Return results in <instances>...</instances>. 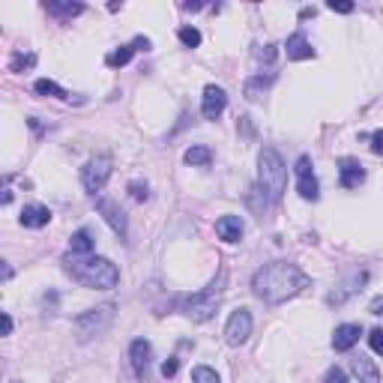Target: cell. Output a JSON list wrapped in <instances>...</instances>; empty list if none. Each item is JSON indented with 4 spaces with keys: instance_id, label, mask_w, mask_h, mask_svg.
Instances as JSON below:
<instances>
[{
    "instance_id": "35",
    "label": "cell",
    "mask_w": 383,
    "mask_h": 383,
    "mask_svg": "<svg viewBox=\"0 0 383 383\" xmlns=\"http://www.w3.org/2000/svg\"><path fill=\"white\" fill-rule=\"evenodd\" d=\"M4 335H13V318H9V311H4Z\"/></svg>"
},
{
    "instance_id": "22",
    "label": "cell",
    "mask_w": 383,
    "mask_h": 383,
    "mask_svg": "<svg viewBox=\"0 0 383 383\" xmlns=\"http://www.w3.org/2000/svg\"><path fill=\"white\" fill-rule=\"evenodd\" d=\"M132 54H135V45H120L117 51H111L108 58H105V66H111V69H120V66H126L132 60Z\"/></svg>"
},
{
    "instance_id": "25",
    "label": "cell",
    "mask_w": 383,
    "mask_h": 383,
    "mask_svg": "<svg viewBox=\"0 0 383 383\" xmlns=\"http://www.w3.org/2000/svg\"><path fill=\"white\" fill-rule=\"evenodd\" d=\"M192 383H222V380L210 365H198L195 371H192Z\"/></svg>"
},
{
    "instance_id": "33",
    "label": "cell",
    "mask_w": 383,
    "mask_h": 383,
    "mask_svg": "<svg viewBox=\"0 0 383 383\" xmlns=\"http://www.w3.org/2000/svg\"><path fill=\"white\" fill-rule=\"evenodd\" d=\"M332 9V13H342V15H347V13H354V4H335V0H330V4H326Z\"/></svg>"
},
{
    "instance_id": "6",
    "label": "cell",
    "mask_w": 383,
    "mask_h": 383,
    "mask_svg": "<svg viewBox=\"0 0 383 383\" xmlns=\"http://www.w3.org/2000/svg\"><path fill=\"white\" fill-rule=\"evenodd\" d=\"M108 180H111V156H93V159L81 168V186L87 195L102 192Z\"/></svg>"
},
{
    "instance_id": "18",
    "label": "cell",
    "mask_w": 383,
    "mask_h": 383,
    "mask_svg": "<svg viewBox=\"0 0 383 383\" xmlns=\"http://www.w3.org/2000/svg\"><path fill=\"white\" fill-rule=\"evenodd\" d=\"M93 246H96V240H93V234H90L87 228H81V231H75L72 236H69V252L72 255H90L93 252Z\"/></svg>"
},
{
    "instance_id": "3",
    "label": "cell",
    "mask_w": 383,
    "mask_h": 383,
    "mask_svg": "<svg viewBox=\"0 0 383 383\" xmlns=\"http://www.w3.org/2000/svg\"><path fill=\"white\" fill-rule=\"evenodd\" d=\"M257 183H261L269 204H278L288 189V168L273 147H264L257 156Z\"/></svg>"
},
{
    "instance_id": "17",
    "label": "cell",
    "mask_w": 383,
    "mask_h": 383,
    "mask_svg": "<svg viewBox=\"0 0 383 383\" xmlns=\"http://www.w3.org/2000/svg\"><path fill=\"white\" fill-rule=\"evenodd\" d=\"M354 375L359 377V383H380L377 365L371 363V359H365V356H356L354 359Z\"/></svg>"
},
{
    "instance_id": "5",
    "label": "cell",
    "mask_w": 383,
    "mask_h": 383,
    "mask_svg": "<svg viewBox=\"0 0 383 383\" xmlns=\"http://www.w3.org/2000/svg\"><path fill=\"white\" fill-rule=\"evenodd\" d=\"M111 318H114V306H111V302H105V306H99V309H90L84 314H78V318H75L78 339H93V335L105 332Z\"/></svg>"
},
{
    "instance_id": "21",
    "label": "cell",
    "mask_w": 383,
    "mask_h": 383,
    "mask_svg": "<svg viewBox=\"0 0 383 383\" xmlns=\"http://www.w3.org/2000/svg\"><path fill=\"white\" fill-rule=\"evenodd\" d=\"M276 81V75H255V78H249V81H246V96H249V99H261L264 96V90L269 87V84H273Z\"/></svg>"
},
{
    "instance_id": "2",
    "label": "cell",
    "mask_w": 383,
    "mask_h": 383,
    "mask_svg": "<svg viewBox=\"0 0 383 383\" xmlns=\"http://www.w3.org/2000/svg\"><path fill=\"white\" fill-rule=\"evenodd\" d=\"M66 273H69L78 285L96 288V290H111L120 281V269L108 261V257H81V255H66L63 257Z\"/></svg>"
},
{
    "instance_id": "30",
    "label": "cell",
    "mask_w": 383,
    "mask_h": 383,
    "mask_svg": "<svg viewBox=\"0 0 383 383\" xmlns=\"http://www.w3.org/2000/svg\"><path fill=\"white\" fill-rule=\"evenodd\" d=\"M257 60H264V63H273L276 60V45H264V48H257Z\"/></svg>"
},
{
    "instance_id": "10",
    "label": "cell",
    "mask_w": 383,
    "mask_h": 383,
    "mask_svg": "<svg viewBox=\"0 0 383 383\" xmlns=\"http://www.w3.org/2000/svg\"><path fill=\"white\" fill-rule=\"evenodd\" d=\"M224 108H228V93L216 84H207L204 99H201V114H204L207 120H219Z\"/></svg>"
},
{
    "instance_id": "32",
    "label": "cell",
    "mask_w": 383,
    "mask_h": 383,
    "mask_svg": "<svg viewBox=\"0 0 383 383\" xmlns=\"http://www.w3.org/2000/svg\"><path fill=\"white\" fill-rule=\"evenodd\" d=\"M371 150H375V153H383V129L371 132Z\"/></svg>"
},
{
    "instance_id": "12",
    "label": "cell",
    "mask_w": 383,
    "mask_h": 383,
    "mask_svg": "<svg viewBox=\"0 0 383 383\" xmlns=\"http://www.w3.org/2000/svg\"><path fill=\"white\" fill-rule=\"evenodd\" d=\"M363 180H365V168L359 165V159H351V156L339 159V183H342V189H356Z\"/></svg>"
},
{
    "instance_id": "34",
    "label": "cell",
    "mask_w": 383,
    "mask_h": 383,
    "mask_svg": "<svg viewBox=\"0 0 383 383\" xmlns=\"http://www.w3.org/2000/svg\"><path fill=\"white\" fill-rule=\"evenodd\" d=\"M132 45H135V51H150V39H144V36H138Z\"/></svg>"
},
{
    "instance_id": "14",
    "label": "cell",
    "mask_w": 383,
    "mask_h": 383,
    "mask_svg": "<svg viewBox=\"0 0 383 383\" xmlns=\"http://www.w3.org/2000/svg\"><path fill=\"white\" fill-rule=\"evenodd\" d=\"M285 51H288V60H311L314 58V48L306 39V33H294V36H288Z\"/></svg>"
},
{
    "instance_id": "1",
    "label": "cell",
    "mask_w": 383,
    "mask_h": 383,
    "mask_svg": "<svg viewBox=\"0 0 383 383\" xmlns=\"http://www.w3.org/2000/svg\"><path fill=\"white\" fill-rule=\"evenodd\" d=\"M309 285H311V278L297 264H288V261H269L252 276L255 297L264 300L267 306H281V302L297 297Z\"/></svg>"
},
{
    "instance_id": "16",
    "label": "cell",
    "mask_w": 383,
    "mask_h": 383,
    "mask_svg": "<svg viewBox=\"0 0 383 383\" xmlns=\"http://www.w3.org/2000/svg\"><path fill=\"white\" fill-rule=\"evenodd\" d=\"M216 234H219V240H224V243H240L243 240V222H240V216H222L216 222Z\"/></svg>"
},
{
    "instance_id": "7",
    "label": "cell",
    "mask_w": 383,
    "mask_h": 383,
    "mask_svg": "<svg viewBox=\"0 0 383 383\" xmlns=\"http://www.w3.org/2000/svg\"><path fill=\"white\" fill-rule=\"evenodd\" d=\"M249 335H252V314L249 309H236L228 318V326H224V339H228V344L240 347L249 342Z\"/></svg>"
},
{
    "instance_id": "23",
    "label": "cell",
    "mask_w": 383,
    "mask_h": 383,
    "mask_svg": "<svg viewBox=\"0 0 383 383\" xmlns=\"http://www.w3.org/2000/svg\"><path fill=\"white\" fill-rule=\"evenodd\" d=\"M33 90H36L39 96H54V99H66V90L58 84V81H51V78H39L36 84H33Z\"/></svg>"
},
{
    "instance_id": "29",
    "label": "cell",
    "mask_w": 383,
    "mask_h": 383,
    "mask_svg": "<svg viewBox=\"0 0 383 383\" xmlns=\"http://www.w3.org/2000/svg\"><path fill=\"white\" fill-rule=\"evenodd\" d=\"M129 192H132V198H135V201H147V198H150L147 183H129Z\"/></svg>"
},
{
    "instance_id": "19",
    "label": "cell",
    "mask_w": 383,
    "mask_h": 383,
    "mask_svg": "<svg viewBox=\"0 0 383 383\" xmlns=\"http://www.w3.org/2000/svg\"><path fill=\"white\" fill-rule=\"evenodd\" d=\"M45 13L54 15V18H75V15H81L84 13V4H45Z\"/></svg>"
},
{
    "instance_id": "31",
    "label": "cell",
    "mask_w": 383,
    "mask_h": 383,
    "mask_svg": "<svg viewBox=\"0 0 383 383\" xmlns=\"http://www.w3.org/2000/svg\"><path fill=\"white\" fill-rule=\"evenodd\" d=\"M323 380H326V383H351L342 368H330V371H326V377H323Z\"/></svg>"
},
{
    "instance_id": "11",
    "label": "cell",
    "mask_w": 383,
    "mask_h": 383,
    "mask_svg": "<svg viewBox=\"0 0 383 383\" xmlns=\"http://www.w3.org/2000/svg\"><path fill=\"white\" fill-rule=\"evenodd\" d=\"M129 359H132V368L138 377H147V368H150V359H153V344L147 339H135L129 344Z\"/></svg>"
},
{
    "instance_id": "26",
    "label": "cell",
    "mask_w": 383,
    "mask_h": 383,
    "mask_svg": "<svg viewBox=\"0 0 383 383\" xmlns=\"http://www.w3.org/2000/svg\"><path fill=\"white\" fill-rule=\"evenodd\" d=\"M180 42L186 45V48H198L201 45V30H195V27H180Z\"/></svg>"
},
{
    "instance_id": "24",
    "label": "cell",
    "mask_w": 383,
    "mask_h": 383,
    "mask_svg": "<svg viewBox=\"0 0 383 383\" xmlns=\"http://www.w3.org/2000/svg\"><path fill=\"white\" fill-rule=\"evenodd\" d=\"M33 66H36V54L33 51H15L13 54V63H9V69L13 72H25V69H33Z\"/></svg>"
},
{
    "instance_id": "13",
    "label": "cell",
    "mask_w": 383,
    "mask_h": 383,
    "mask_svg": "<svg viewBox=\"0 0 383 383\" xmlns=\"http://www.w3.org/2000/svg\"><path fill=\"white\" fill-rule=\"evenodd\" d=\"M359 335H363V326H359V323H342V326H335L332 347H335V351H351V347L359 342Z\"/></svg>"
},
{
    "instance_id": "28",
    "label": "cell",
    "mask_w": 383,
    "mask_h": 383,
    "mask_svg": "<svg viewBox=\"0 0 383 383\" xmlns=\"http://www.w3.org/2000/svg\"><path fill=\"white\" fill-rule=\"evenodd\" d=\"M180 371V359L177 356H168L165 363H162V377H174Z\"/></svg>"
},
{
    "instance_id": "4",
    "label": "cell",
    "mask_w": 383,
    "mask_h": 383,
    "mask_svg": "<svg viewBox=\"0 0 383 383\" xmlns=\"http://www.w3.org/2000/svg\"><path fill=\"white\" fill-rule=\"evenodd\" d=\"M222 278H224V276H219V281H213V285L204 288L201 294H192V297L183 300L186 318H192L195 323H204V321H210L213 314H216V309H219V294H222Z\"/></svg>"
},
{
    "instance_id": "36",
    "label": "cell",
    "mask_w": 383,
    "mask_h": 383,
    "mask_svg": "<svg viewBox=\"0 0 383 383\" xmlns=\"http://www.w3.org/2000/svg\"><path fill=\"white\" fill-rule=\"evenodd\" d=\"M371 314H383V297H377L375 302H371Z\"/></svg>"
},
{
    "instance_id": "9",
    "label": "cell",
    "mask_w": 383,
    "mask_h": 383,
    "mask_svg": "<svg viewBox=\"0 0 383 383\" xmlns=\"http://www.w3.org/2000/svg\"><path fill=\"white\" fill-rule=\"evenodd\" d=\"M96 213L108 222V228L114 231V234L120 236V240H126L129 228H126V216H123V210H120L117 201H111V198H99V201H96Z\"/></svg>"
},
{
    "instance_id": "20",
    "label": "cell",
    "mask_w": 383,
    "mask_h": 383,
    "mask_svg": "<svg viewBox=\"0 0 383 383\" xmlns=\"http://www.w3.org/2000/svg\"><path fill=\"white\" fill-rule=\"evenodd\" d=\"M186 165H192V168H207L210 162H213V153H210V147H204V144H198V147H189L186 150Z\"/></svg>"
},
{
    "instance_id": "8",
    "label": "cell",
    "mask_w": 383,
    "mask_h": 383,
    "mask_svg": "<svg viewBox=\"0 0 383 383\" xmlns=\"http://www.w3.org/2000/svg\"><path fill=\"white\" fill-rule=\"evenodd\" d=\"M297 192L306 201H318L321 198V186H318V177H314V171H311V159L309 156H300L297 159Z\"/></svg>"
},
{
    "instance_id": "27",
    "label": "cell",
    "mask_w": 383,
    "mask_h": 383,
    "mask_svg": "<svg viewBox=\"0 0 383 383\" xmlns=\"http://www.w3.org/2000/svg\"><path fill=\"white\" fill-rule=\"evenodd\" d=\"M368 344H371V351H375L377 356H383V330H380V326L368 332Z\"/></svg>"
},
{
    "instance_id": "15",
    "label": "cell",
    "mask_w": 383,
    "mask_h": 383,
    "mask_svg": "<svg viewBox=\"0 0 383 383\" xmlns=\"http://www.w3.org/2000/svg\"><path fill=\"white\" fill-rule=\"evenodd\" d=\"M21 224L25 228H45V224L51 222V210L45 204H27L25 210H21Z\"/></svg>"
}]
</instances>
